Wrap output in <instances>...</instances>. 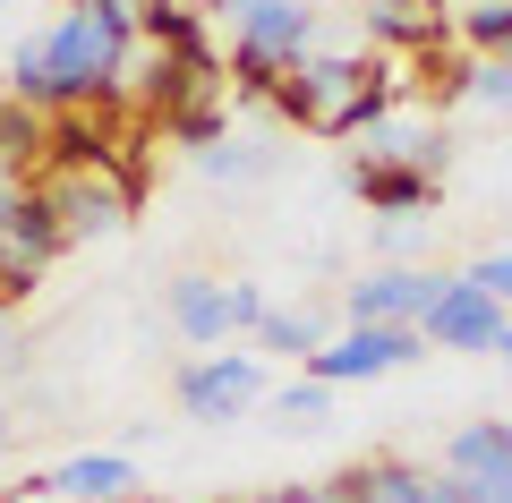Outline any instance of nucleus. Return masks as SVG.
I'll return each instance as SVG.
<instances>
[{
    "label": "nucleus",
    "mask_w": 512,
    "mask_h": 503,
    "mask_svg": "<svg viewBox=\"0 0 512 503\" xmlns=\"http://www.w3.org/2000/svg\"><path fill=\"white\" fill-rule=\"evenodd\" d=\"M18 495H52V503H137V461H128V452H69L60 469L26 478Z\"/></svg>",
    "instance_id": "9b49d317"
},
{
    "label": "nucleus",
    "mask_w": 512,
    "mask_h": 503,
    "mask_svg": "<svg viewBox=\"0 0 512 503\" xmlns=\"http://www.w3.org/2000/svg\"><path fill=\"white\" fill-rule=\"evenodd\" d=\"M470 282L487 290L495 307H512V248H487V256H478V265H470Z\"/></svg>",
    "instance_id": "4be33fe9"
},
{
    "label": "nucleus",
    "mask_w": 512,
    "mask_h": 503,
    "mask_svg": "<svg viewBox=\"0 0 512 503\" xmlns=\"http://www.w3.org/2000/svg\"><path fill=\"white\" fill-rule=\"evenodd\" d=\"M333 486H342V503H427V469L419 461H393V452L350 461Z\"/></svg>",
    "instance_id": "2eb2a0df"
},
{
    "label": "nucleus",
    "mask_w": 512,
    "mask_h": 503,
    "mask_svg": "<svg viewBox=\"0 0 512 503\" xmlns=\"http://www.w3.org/2000/svg\"><path fill=\"white\" fill-rule=\"evenodd\" d=\"M427 503H487V495H478L461 469H427Z\"/></svg>",
    "instance_id": "5701e85b"
},
{
    "label": "nucleus",
    "mask_w": 512,
    "mask_h": 503,
    "mask_svg": "<svg viewBox=\"0 0 512 503\" xmlns=\"http://www.w3.org/2000/svg\"><path fill=\"white\" fill-rule=\"evenodd\" d=\"M325 410H333V384H316V376L274 384V418H291V427H325Z\"/></svg>",
    "instance_id": "aec40b11"
},
{
    "label": "nucleus",
    "mask_w": 512,
    "mask_h": 503,
    "mask_svg": "<svg viewBox=\"0 0 512 503\" xmlns=\"http://www.w3.org/2000/svg\"><path fill=\"white\" fill-rule=\"evenodd\" d=\"M60 248H69V239H60L52 197H43L35 180H18V171H0V307H18L26 290L52 273Z\"/></svg>",
    "instance_id": "39448f33"
},
{
    "label": "nucleus",
    "mask_w": 512,
    "mask_h": 503,
    "mask_svg": "<svg viewBox=\"0 0 512 503\" xmlns=\"http://www.w3.org/2000/svg\"><path fill=\"white\" fill-rule=\"evenodd\" d=\"M325 342H333V324L316 307H265V324H256V350H274V359H316Z\"/></svg>",
    "instance_id": "dca6fc26"
},
{
    "label": "nucleus",
    "mask_w": 512,
    "mask_h": 503,
    "mask_svg": "<svg viewBox=\"0 0 512 503\" xmlns=\"http://www.w3.org/2000/svg\"><path fill=\"white\" fill-rule=\"evenodd\" d=\"M350 162H402V171H427V180H444V128H419V120H367L359 137H350Z\"/></svg>",
    "instance_id": "ddd939ff"
},
{
    "label": "nucleus",
    "mask_w": 512,
    "mask_h": 503,
    "mask_svg": "<svg viewBox=\"0 0 512 503\" xmlns=\"http://www.w3.org/2000/svg\"><path fill=\"white\" fill-rule=\"evenodd\" d=\"M504 367H512V333H504Z\"/></svg>",
    "instance_id": "bb28decb"
},
{
    "label": "nucleus",
    "mask_w": 512,
    "mask_h": 503,
    "mask_svg": "<svg viewBox=\"0 0 512 503\" xmlns=\"http://www.w3.org/2000/svg\"><path fill=\"white\" fill-rule=\"evenodd\" d=\"M316 9H325V0H316Z\"/></svg>",
    "instance_id": "cd10ccee"
},
{
    "label": "nucleus",
    "mask_w": 512,
    "mask_h": 503,
    "mask_svg": "<svg viewBox=\"0 0 512 503\" xmlns=\"http://www.w3.org/2000/svg\"><path fill=\"white\" fill-rule=\"evenodd\" d=\"M0 376H26V333H18L9 307H0Z\"/></svg>",
    "instance_id": "b1692460"
},
{
    "label": "nucleus",
    "mask_w": 512,
    "mask_h": 503,
    "mask_svg": "<svg viewBox=\"0 0 512 503\" xmlns=\"http://www.w3.org/2000/svg\"><path fill=\"white\" fill-rule=\"evenodd\" d=\"M453 35L470 43L478 60H504L512 52V0H461V9H453Z\"/></svg>",
    "instance_id": "f3484780"
},
{
    "label": "nucleus",
    "mask_w": 512,
    "mask_h": 503,
    "mask_svg": "<svg viewBox=\"0 0 512 503\" xmlns=\"http://www.w3.org/2000/svg\"><path fill=\"white\" fill-rule=\"evenodd\" d=\"M137 503H146V495H137Z\"/></svg>",
    "instance_id": "c756f323"
},
{
    "label": "nucleus",
    "mask_w": 512,
    "mask_h": 503,
    "mask_svg": "<svg viewBox=\"0 0 512 503\" xmlns=\"http://www.w3.org/2000/svg\"><path fill=\"white\" fill-rule=\"evenodd\" d=\"M265 359H239V350H205V359H188L180 367V410L188 418H205V427H231V418H248L256 401H265Z\"/></svg>",
    "instance_id": "6e6552de"
},
{
    "label": "nucleus",
    "mask_w": 512,
    "mask_h": 503,
    "mask_svg": "<svg viewBox=\"0 0 512 503\" xmlns=\"http://www.w3.org/2000/svg\"><path fill=\"white\" fill-rule=\"evenodd\" d=\"M222 26H231V69L239 86L282 94L299 77V60H316V0H205Z\"/></svg>",
    "instance_id": "7ed1b4c3"
},
{
    "label": "nucleus",
    "mask_w": 512,
    "mask_h": 503,
    "mask_svg": "<svg viewBox=\"0 0 512 503\" xmlns=\"http://www.w3.org/2000/svg\"><path fill=\"white\" fill-rule=\"evenodd\" d=\"M163 307H171V333L188 350H222L231 333H256L265 324V290L256 282H214V273H180L163 290Z\"/></svg>",
    "instance_id": "423d86ee"
},
{
    "label": "nucleus",
    "mask_w": 512,
    "mask_h": 503,
    "mask_svg": "<svg viewBox=\"0 0 512 503\" xmlns=\"http://www.w3.org/2000/svg\"><path fill=\"white\" fill-rule=\"evenodd\" d=\"M453 9H461V0H453Z\"/></svg>",
    "instance_id": "c85d7f7f"
},
{
    "label": "nucleus",
    "mask_w": 512,
    "mask_h": 503,
    "mask_svg": "<svg viewBox=\"0 0 512 503\" xmlns=\"http://www.w3.org/2000/svg\"><path fill=\"white\" fill-rule=\"evenodd\" d=\"M444 282L453 273H436V265H376L342 290V324H427Z\"/></svg>",
    "instance_id": "1a4fd4ad"
},
{
    "label": "nucleus",
    "mask_w": 512,
    "mask_h": 503,
    "mask_svg": "<svg viewBox=\"0 0 512 503\" xmlns=\"http://www.w3.org/2000/svg\"><path fill=\"white\" fill-rule=\"evenodd\" d=\"M256 162H265V145H256V137H214V145H197V171H205V180H248Z\"/></svg>",
    "instance_id": "6ab92c4d"
},
{
    "label": "nucleus",
    "mask_w": 512,
    "mask_h": 503,
    "mask_svg": "<svg viewBox=\"0 0 512 503\" xmlns=\"http://www.w3.org/2000/svg\"><path fill=\"white\" fill-rule=\"evenodd\" d=\"M274 103L291 111L299 128H316V137H359L367 120L393 111V77H384L376 52H316V60H299V77Z\"/></svg>",
    "instance_id": "f03ea898"
},
{
    "label": "nucleus",
    "mask_w": 512,
    "mask_h": 503,
    "mask_svg": "<svg viewBox=\"0 0 512 503\" xmlns=\"http://www.w3.org/2000/svg\"><path fill=\"white\" fill-rule=\"evenodd\" d=\"M137 43H146L137 18H120L103 0H60V18L35 26L9 52V77L0 86L18 94L26 111H43V120H69V111H94V103H120L128 94Z\"/></svg>",
    "instance_id": "f257e3e1"
},
{
    "label": "nucleus",
    "mask_w": 512,
    "mask_h": 503,
    "mask_svg": "<svg viewBox=\"0 0 512 503\" xmlns=\"http://www.w3.org/2000/svg\"><path fill=\"white\" fill-rule=\"evenodd\" d=\"M444 469H461V478H470L487 503H512V427H504V418L461 427L453 444H444Z\"/></svg>",
    "instance_id": "f8f14e48"
},
{
    "label": "nucleus",
    "mask_w": 512,
    "mask_h": 503,
    "mask_svg": "<svg viewBox=\"0 0 512 503\" xmlns=\"http://www.w3.org/2000/svg\"><path fill=\"white\" fill-rule=\"evenodd\" d=\"M419 333H427L436 350H504L512 316H504V307H495L487 290L470 282V273H453V282H444V299L427 307V324H419Z\"/></svg>",
    "instance_id": "9d476101"
},
{
    "label": "nucleus",
    "mask_w": 512,
    "mask_h": 503,
    "mask_svg": "<svg viewBox=\"0 0 512 503\" xmlns=\"http://www.w3.org/2000/svg\"><path fill=\"white\" fill-rule=\"evenodd\" d=\"M419 350H427L419 324H342V333L308 359V376L333 384V393H350V384H376V376H393V367H410Z\"/></svg>",
    "instance_id": "0eeeda50"
},
{
    "label": "nucleus",
    "mask_w": 512,
    "mask_h": 503,
    "mask_svg": "<svg viewBox=\"0 0 512 503\" xmlns=\"http://www.w3.org/2000/svg\"><path fill=\"white\" fill-rule=\"evenodd\" d=\"M427 9H436V0H367V35L376 43H402V35H427Z\"/></svg>",
    "instance_id": "a211bd4d"
},
{
    "label": "nucleus",
    "mask_w": 512,
    "mask_h": 503,
    "mask_svg": "<svg viewBox=\"0 0 512 503\" xmlns=\"http://www.w3.org/2000/svg\"><path fill=\"white\" fill-rule=\"evenodd\" d=\"M9 435H18V418H9V401H0V452H9Z\"/></svg>",
    "instance_id": "a878e982"
},
{
    "label": "nucleus",
    "mask_w": 512,
    "mask_h": 503,
    "mask_svg": "<svg viewBox=\"0 0 512 503\" xmlns=\"http://www.w3.org/2000/svg\"><path fill=\"white\" fill-rule=\"evenodd\" d=\"M256 503H342V486H265V495H256Z\"/></svg>",
    "instance_id": "393cba45"
},
{
    "label": "nucleus",
    "mask_w": 512,
    "mask_h": 503,
    "mask_svg": "<svg viewBox=\"0 0 512 503\" xmlns=\"http://www.w3.org/2000/svg\"><path fill=\"white\" fill-rule=\"evenodd\" d=\"M350 188H359L376 214H393V222H427L436 214V180L427 171H402V162H350Z\"/></svg>",
    "instance_id": "4468645a"
},
{
    "label": "nucleus",
    "mask_w": 512,
    "mask_h": 503,
    "mask_svg": "<svg viewBox=\"0 0 512 503\" xmlns=\"http://www.w3.org/2000/svg\"><path fill=\"white\" fill-rule=\"evenodd\" d=\"M35 188L52 197L60 239H103V231H120L137 214V180H128L120 154H103V145H52Z\"/></svg>",
    "instance_id": "20e7f679"
},
{
    "label": "nucleus",
    "mask_w": 512,
    "mask_h": 503,
    "mask_svg": "<svg viewBox=\"0 0 512 503\" xmlns=\"http://www.w3.org/2000/svg\"><path fill=\"white\" fill-rule=\"evenodd\" d=\"M470 94L487 111H512V52L504 60H470Z\"/></svg>",
    "instance_id": "412c9836"
}]
</instances>
